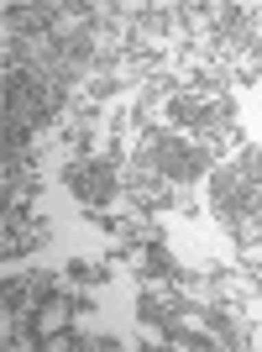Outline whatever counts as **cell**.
<instances>
[{"label":"cell","instance_id":"7a4b0ae2","mask_svg":"<svg viewBox=\"0 0 262 352\" xmlns=\"http://www.w3.org/2000/svg\"><path fill=\"white\" fill-rule=\"evenodd\" d=\"M69 274H73L79 284H100V279H105V268H100V263H73Z\"/></svg>","mask_w":262,"mask_h":352},{"label":"cell","instance_id":"6da1fadb","mask_svg":"<svg viewBox=\"0 0 262 352\" xmlns=\"http://www.w3.org/2000/svg\"><path fill=\"white\" fill-rule=\"evenodd\" d=\"M63 184L73 190V200L79 206H105L110 195H116V163L110 158H79V163H69L63 168Z\"/></svg>","mask_w":262,"mask_h":352}]
</instances>
